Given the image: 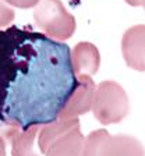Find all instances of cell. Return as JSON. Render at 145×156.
<instances>
[{"label":"cell","mask_w":145,"mask_h":156,"mask_svg":"<svg viewBox=\"0 0 145 156\" xmlns=\"http://www.w3.org/2000/svg\"><path fill=\"white\" fill-rule=\"evenodd\" d=\"M34 20L49 38L64 42L75 32V18L60 0H42L35 7Z\"/></svg>","instance_id":"obj_3"},{"label":"cell","mask_w":145,"mask_h":156,"mask_svg":"<svg viewBox=\"0 0 145 156\" xmlns=\"http://www.w3.org/2000/svg\"><path fill=\"white\" fill-rule=\"evenodd\" d=\"M80 128V120L78 117H71V119H57L53 123L45 124L41 127V131L38 134V148L39 152L45 155L48 148L59 140L60 136L68 134L70 131Z\"/></svg>","instance_id":"obj_9"},{"label":"cell","mask_w":145,"mask_h":156,"mask_svg":"<svg viewBox=\"0 0 145 156\" xmlns=\"http://www.w3.org/2000/svg\"><path fill=\"white\" fill-rule=\"evenodd\" d=\"M121 55L132 70L145 71V25L138 24L129 28L121 38Z\"/></svg>","instance_id":"obj_5"},{"label":"cell","mask_w":145,"mask_h":156,"mask_svg":"<svg viewBox=\"0 0 145 156\" xmlns=\"http://www.w3.org/2000/svg\"><path fill=\"white\" fill-rule=\"evenodd\" d=\"M99 156H145V149L136 136L109 134L100 145Z\"/></svg>","instance_id":"obj_7"},{"label":"cell","mask_w":145,"mask_h":156,"mask_svg":"<svg viewBox=\"0 0 145 156\" xmlns=\"http://www.w3.org/2000/svg\"><path fill=\"white\" fill-rule=\"evenodd\" d=\"M42 126H34L27 131H23L20 127H0V135L6 142L11 145L13 156H39V153L34 149V141L41 131Z\"/></svg>","instance_id":"obj_6"},{"label":"cell","mask_w":145,"mask_h":156,"mask_svg":"<svg viewBox=\"0 0 145 156\" xmlns=\"http://www.w3.org/2000/svg\"><path fill=\"white\" fill-rule=\"evenodd\" d=\"M109 135L106 130H95L85 138L84 146L81 156H99L100 145L103 144L105 138Z\"/></svg>","instance_id":"obj_11"},{"label":"cell","mask_w":145,"mask_h":156,"mask_svg":"<svg viewBox=\"0 0 145 156\" xmlns=\"http://www.w3.org/2000/svg\"><path fill=\"white\" fill-rule=\"evenodd\" d=\"M85 138L80 128L70 131L68 134L60 136L48 148L46 156H81Z\"/></svg>","instance_id":"obj_10"},{"label":"cell","mask_w":145,"mask_h":156,"mask_svg":"<svg viewBox=\"0 0 145 156\" xmlns=\"http://www.w3.org/2000/svg\"><path fill=\"white\" fill-rule=\"evenodd\" d=\"M95 94H96V87H95V82L91 78V75H78L77 89L73 94V96L70 98V101L67 102L66 107L59 114V119L78 117L92 110L95 102Z\"/></svg>","instance_id":"obj_4"},{"label":"cell","mask_w":145,"mask_h":156,"mask_svg":"<svg viewBox=\"0 0 145 156\" xmlns=\"http://www.w3.org/2000/svg\"><path fill=\"white\" fill-rule=\"evenodd\" d=\"M78 87L71 50L31 25L0 29V127L45 126Z\"/></svg>","instance_id":"obj_1"},{"label":"cell","mask_w":145,"mask_h":156,"mask_svg":"<svg viewBox=\"0 0 145 156\" xmlns=\"http://www.w3.org/2000/svg\"><path fill=\"white\" fill-rule=\"evenodd\" d=\"M14 17H16L14 10L7 6L6 2L0 0V28H4L10 23H13Z\"/></svg>","instance_id":"obj_12"},{"label":"cell","mask_w":145,"mask_h":156,"mask_svg":"<svg viewBox=\"0 0 145 156\" xmlns=\"http://www.w3.org/2000/svg\"><path fill=\"white\" fill-rule=\"evenodd\" d=\"M141 6L144 7V10H145V0H141Z\"/></svg>","instance_id":"obj_16"},{"label":"cell","mask_w":145,"mask_h":156,"mask_svg":"<svg viewBox=\"0 0 145 156\" xmlns=\"http://www.w3.org/2000/svg\"><path fill=\"white\" fill-rule=\"evenodd\" d=\"M3 2L14 7H18V9H31L39 4V0H3Z\"/></svg>","instance_id":"obj_13"},{"label":"cell","mask_w":145,"mask_h":156,"mask_svg":"<svg viewBox=\"0 0 145 156\" xmlns=\"http://www.w3.org/2000/svg\"><path fill=\"white\" fill-rule=\"evenodd\" d=\"M71 60L75 74L94 75L98 73L100 66L99 50L91 42H80L74 46L71 52Z\"/></svg>","instance_id":"obj_8"},{"label":"cell","mask_w":145,"mask_h":156,"mask_svg":"<svg viewBox=\"0 0 145 156\" xmlns=\"http://www.w3.org/2000/svg\"><path fill=\"white\" fill-rule=\"evenodd\" d=\"M130 112L126 91L116 81H102L96 87L92 113L103 126L120 123Z\"/></svg>","instance_id":"obj_2"},{"label":"cell","mask_w":145,"mask_h":156,"mask_svg":"<svg viewBox=\"0 0 145 156\" xmlns=\"http://www.w3.org/2000/svg\"><path fill=\"white\" fill-rule=\"evenodd\" d=\"M0 156H6V140L0 135Z\"/></svg>","instance_id":"obj_14"},{"label":"cell","mask_w":145,"mask_h":156,"mask_svg":"<svg viewBox=\"0 0 145 156\" xmlns=\"http://www.w3.org/2000/svg\"><path fill=\"white\" fill-rule=\"evenodd\" d=\"M127 4H130V6H132V7H138V6H141V0H124Z\"/></svg>","instance_id":"obj_15"}]
</instances>
